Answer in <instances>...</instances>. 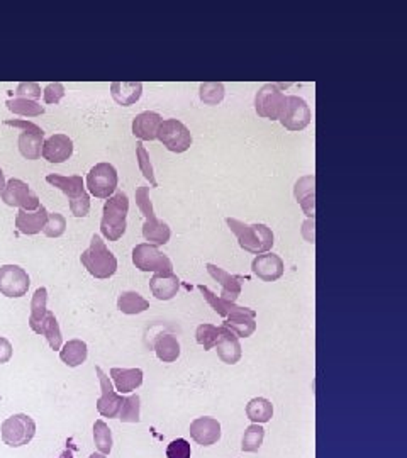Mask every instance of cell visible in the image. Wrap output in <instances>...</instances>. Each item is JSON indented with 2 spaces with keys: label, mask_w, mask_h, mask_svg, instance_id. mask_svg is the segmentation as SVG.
<instances>
[{
  "label": "cell",
  "mask_w": 407,
  "mask_h": 458,
  "mask_svg": "<svg viewBox=\"0 0 407 458\" xmlns=\"http://www.w3.org/2000/svg\"><path fill=\"white\" fill-rule=\"evenodd\" d=\"M190 436L197 445L210 447L221 440V423L215 417H197L190 423Z\"/></svg>",
  "instance_id": "obj_16"
},
{
  "label": "cell",
  "mask_w": 407,
  "mask_h": 458,
  "mask_svg": "<svg viewBox=\"0 0 407 458\" xmlns=\"http://www.w3.org/2000/svg\"><path fill=\"white\" fill-rule=\"evenodd\" d=\"M14 94L17 95V99L36 100V102H38V99L41 97V87L36 82H22L15 88Z\"/></svg>",
  "instance_id": "obj_44"
},
{
  "label": "cell",
  "mask_w": 407,
  "mask_h": 458,
  "mask_svg": "<svg viewBox=\"0 0 407 458\" xmlns=\"http://www.w3.org/2000/svg\"><path fill=\"white\" fill-rule=\"evenodd\" d=\"M206 268L215 282L221 284L222 292L219 297L224 300H229V303H236L238 297L241 296V285H243V282H245V279L239 275H233V273L222 270L221 267H217V265H213V263H207Z\"/></svg>",
  "instance_id": "obj_17"
},
{
  "label": "cell",
  "mask_w": 407,
  "mask_h": 458,
  "mask_svg": "<svg viewBox=\"0 0 407 458\" xmlns=\"http://www.w3.org/2000/svg\"><path fill=\"white\" fill-rule=\"evenodd\" d=\"M3 202L10 207H19L22 211H36L41 204H39V197L31 190L26 182L19 179H10L6 182V187L0 192Z\"/></svg>",
  "instance_id": "obj_12"
},
{
  "label": "cell",
  "mask_w": 407,
  "mask_h": 458,
  "mask_svg": "<svg viewBox=\"0 0 407 458\" xmlns=\"http://www.w3.org/2000/svg\"><path fill=\"white\" fill-rule=\"evenodd\" d=\"M162 116L158 112L145 111L133 119V134L141 141H153L162 124Z\"/></svg>",
  "instance_id": "obj_23"
},
{
  "label": "cell",
  "mask_w": 407,
  "mask_h": 458,
  "mask_svg": "<svg viewBox=\"0 0 407 458\" xmlns=\"http://www.w3.org/2000/svg\"><path fill=\"white\" fill-rule=\"evenodd\" d=\"M89 356V347L82 340H70L65 343V347L59 349V359L66 367L75 368L82 365Z\"/></svg>",
  "instance_id": "obj_30"
},
{
  "label": "cell",
  "mask_w": 407,
  "mask_h": 458,
  "mask_svg": "<svg viewBox=\"0 0 407 458\" xmlns=\"http://www.w3.org/2000/svg\"><path fill=\"white\" fill-rule=\"evenodd\" d=\"M313 114H310V107L302 97L297 95H289L285 102V109L280 116V123L285 130L289 131H302L310 124Z\"/></svg>",
  "instance_id": "obj_14"
},
{
  "label": "cell",
  "mask_w": 407,
  "mask_h": 458,
  "mask_svg": "<svg viewBox=\"0 0 407 458\" xmlns=\"http://www.w3.org/2000/svg\"><path fill=\"white\" fill-rule=\"evenodd\" d=\"M127 212H129V199L122 190L115 192L106 200L102 209L101 231L109 241H117L126 233Z\"/></svg>",
  "instance_id": "obj_2"
},
{
  "label": "cell",
  "mask_w": 407,
  "mask_h": 458,
  "mask_svg": "<svg viewBox=\"0 0 407 458\" xmlns=\"http://www.w3.org/2000/svg\"><path fill=\"white\" fill-rule=\"evenodd\" d=\"M89 458H107V455H102V453H92Z\"/></svg>",
  "instance_id": "obj_48"
},
{
  "label": "cell",
  "mask_w": 407,
  "mask_h": 458,
  "mask_svg": "<svg viewBox=\"0 0 407 458\" xmlns=\"http://www.w3.org/2000/svg\"><path fill=\"white\" fill-rule=\"evenodd\" d=\"M157 139L163 143V146L173 153H185L192 146V134L190 130L178 119H166L159 124Z\"/></svg>",
  "instance_id": "obj_10"
},
{
  "label": "cell",
  "mask_w": 407,
  "mask_h": 458,
  "mask_svg": "<svg viewBox=\"0 0 407 458\" xmlns=\"http://www.w3.org/2000/svg\"><path fill=\"white\" fill-rule=\"evenodd\" d=\"M246 416L255 424L269 423L271 417H273V404L269 399H265V397H255L246 405Z\"/></svg>",
  "instance_id": "obj_33"
},
{
  "label": "cell",
  "mask_w": 407,
  "mask_h": 458,
  "mask_svg": "<svg viewBox=\"0 0 407 458\" xmlns=\"http://www.w3.org/2000/svg\"><path fill=\"white\" fill-rule=\"evenodd\" d=\"M139 408H141V399L138 394L124 397V403L119 411V419L122 423H139Z\"/></svg>",
  "instance_id": "obj_39"
},
{
  "label": "cell",
  "mask_w": 407,
  "mask_h": 458,
  "mask_svg": "<svg viewBox=\"0 0 407 458\" xmlns=\"http://www.w3.org/2000/svg\"><path fill=\"white\" fill-rule=\"evenodd\" d=\"M136 204H138L139 211L145 216V224H143V236L150 244L155 247H163L170 241L171 229L165 221H159L155 214L153 204L150 200V187L141 186L136 190Z\"/></svg>",
  "instance_id": "obj_4"
},
{
  "label": "cell",
  "mask_w": 407,
  "mask_h": 458,
  "mask_svg": "<svg viewBox=\"0 0 407 458\" xmlns=\"http://www.w3.org/2000/svg\"><path fill=\"white\" fill-rule=\"evenodd\" d=\"M110 94L119 106L129 107L141 99L143 83L141 82H114L110 85Z\"/></svg>",
  "instance_id": "obj_27"
},
{
  "label": "cell",
  "mask_w": 407,
  "mask_h": 458,
  "mask_svg": "<svg viewBox=\"0 0 407 458\" xmlns=\"http://www.w3.org/2000/svg\"><path fill=\"white\" fill-rule=\"evenodd\" d=\"M192 450H190V443L183 438H177L169 445L166 448V457L169 458H190Z\"/></svg>",
  "instance_id": "obj_43"
},
{
  "label": "cell",
  "mask_w": 407,
  "mask_h": 458,
  "mask_svg": "<svg viewBox=\"0 0 407 458\" xmlns=\"http://www.w3.org/2000/svg\"><path fill=\"white\" fill-rule=\"evenodd\" d=\"M48 214L50 212H48L45 206H39L36 211H22V209H19L17 216H15V228L22 235H38L46 226Z\"/></svg>",
  "instance_id": "obj_21"
},
{
  "label": "cell",
  "mask_w": 407,
  "mask_h": 458,
  "mask_svg": "<svg viewBox=\"0 0 407 458\" xmlns=\"http://www.w3.org/2000/svg\"><path fill=\"white\" fill-rule=\"evenodd\" d=\"M7 126L19 127L22 130L21 134H19L17 144L19 151L26 160H38L41 156L43 151V143H45V131L38 126V124L31 123V120L26 119H17V120H6Z\"/></svg>",
  "instance_id": "obj_9"
},
{
  "label": "cell",
  "mask_w": 407,
  "mask_h": 458,
  "mask_svg": "<svg viewBox=\"0 0 407 458\" xmlns=\"http://www.w3.org/2000/svg\"><path fill=\"white\" fill-rule=\"evenodd\" d=\"M197 289L202 292L204 299L207 300V304H209L219 316L224 317V319L234 314H241V312L250 311V307H243V305H236V303H229V300L221 299V297L215 296L209 287H206V285H197Z\"/></svg>",
  "instance_id": "obj_28"
},
{
  "label": "cell",
  "mask_w": 407,
  "mask_h": 458,
  "mask_svg": "<svg viewBox=\"0 0 407 458\" xmlns=\"http://www.w3.org/2000/svg\"><path fill=\"white\" fill-rule=\"evenodd\" d=\"M155 353H157L158 360L163 363H173L180 356V343H178L177 336L173 335H162L155 341Z\"/></svg>",
  "instance_id": "obj_31"
},
{
  "label": "cell",
  "mask_w": 407,
  "mask_h": 458,
  "mask_svg": "<svg viewBox=\"0 0 407 458\" xmlns=\"http://www.w3.org/2000/svg\"><path fill=\"white\" fill-rule=\"evenodd\" d=\"M7 109L17 116H24V118H38V116L45 114V107L41 106L36 100H27V99H10L6 102Z\"/></svg>",
  "instance_id": "obj_34"
},
{
  "label": "cell",
  "mask_w": 407,
  "mask_h": 458,
  "mask_svg": "<svg viewBox=\"0 0 407 458\" xmlns=\"http://www.w3.org/2000/svg\"><path fill=\"white\" fill-rule=\"evenodd\" d=\"M143 373L141 368H110V382H114L115 391L122 394L133 392L138 387H141L143 384Z\"/></svg>",
  "instance_id": "obj_24"
},
{
  "label": "cell",
  "mask_w": 407,
  "mask_h": 458,
  "mask_svg": "<svg viewBox=\"0 0 407 458\" xmlns=\"http://www.w3.org/2000/svg\"><path fill=\"white\" fill-rule=\"evenodd\" d=\"M117 170L110 163H97L87 175V187L97 199H109L117 188Z\"/></svg>",
  "instance_id": "obj_11"
},
{
  "label": "cell",
  "mask_w": 407,
  "mask_h": 458,
  "mask_svg": "<svg viewBox=\"0 0 407 458\" xmlns=\"http://www.w3.org/2000/svg\"><path fill=\"white\" fill-rule=\"evenodd\" d=\"M263 438H265V429H263V426L253 423L246 428L245 435H243L241 450L246 453L258 452L263 443Z\"/></svg>",
  "instance_id": "obj_38"
},
{
  "label": "cell",
  "mask_w": 407,
  "mask_h": 458,
  "mask_svg": "<svg viewBox=\"0 0 407 458\" xmlns=\"http://www.w3.org/2000/svg\"><path fill=\"white\" fill-rule=\"evenodd\" d=\"M65 85L59 82L48 83L45 90H43V99L46 104H58L59 100L65 97Z\"/></svg>",
  "instance_id": "obj_45"
},
{
  "label": "cell",
  "mask_w": 407,
  "mask_h": 458,
  "mask_svg": "<svg viewBox=\"0 0 407 458\" xmlns=\"http://www.w3.org/2000/svg\"><path fill=\"white\" fill-rule=\"evenodd\" d=\"M226 94L224 83L221 82H207V83H201L199 87V97L204 104L207 106H217V104L222 102Z\"/></svg>",
  "instance_id": "obj_36"
},
{
  "label": "cell",
  "mask_w": 407,
  "mask_h": 458,
  "mask_svg": "<svg viewBox=\"0 0 407 458\" xmlns=\"http://www.w3.org/2000/svg\"><path fill=\"white\" fill-rule=\"evenodd\" d=\"M12 353H14V349H12L10 341L0 336V365L7 363L12 359Z\"/></svg>",
  "instance_id": "obj_46"
},
{
  "label": "cell",
  "mask_w": 407,
  "mask_h": 458,
  "mask_svg": "<svg viewBox=\"0 0 407 458\" xmlns=\"http://www.w3.org/2000/svg\"><path fill=\"white\" fill-rule=\"evenodd\" d=\"M226 223L238 238L239 247L245 251L253 253V255H262V253H269L273 247V231L266 224H246L234 218H227Z\"/></svg>",
  "instance_id": "obj_1"
},
{
  "label": "cell",
  "mask_w": 407,
  "mask_h": 458,
  "mask_svg": "<svg viewBox=\"0 0 407 458\" xmlns=\"http://www.w3.org/2000/svg\"><path fill=\"white\" fill-rule=\"evenodd\" d=\"M46 182L59 190L70 199V211L75 218H87L90 211V195L83 186V179L80 175L63 176L51 174L46 176Z\"/></svg>",
  "instance_id": "obj_5"
},
{
  "label": "cell",
  "mask_w": 407,
  "mask_h": 458,
  "mask_svg": "<svg viewBox=\"0 0 407 458\" xmlns=\"http://www.w3.org/2000/svg\"><path fill=\"white\" fill-rule=\"evenodd\" d=\"M222 326L229 329L231 333L238 336V338H248L257 331V311L250 309V311L241 312V314H234L224 319Z\"/></svg>",
  "instance_id": "obj_25"
},
{
  "label": "cell",
  "mask_w": 407,
  "mask_h": 458,
  "mask_svg": "<svg viewBox=\"0 0 407 458\" xmlns=\"http://www.w3.org/2000/svg\"><path fill=\"white\" fill-rule=\"evenodd\" d=\"M94 441L97 447L99 453L102 455H109L113 450V433H110L109 426L106 424L103 419H97L94 424Z\"/></svg>",
  "instance_id": "obj_37"
},
{
  "label": "cell",
  "mask_w": 407,
  "mask_h": 458,
  "mask_svg": "<svg viewBox=\"0 0 407 458\" xmlns=\"http://www.w3.org/2000/svg\"><path fill=\"white\" fill-rule=\"evenodd\" d=\"M133 263L138 270L153 272L157 275H173V263L158 247L150 243H141L133 250Z\"/></svg>",
  "instance_id": "obj_7"
},
{
  "label": "cell",
  "mask_w": 407,
  "mask_h": 458,
  "mask_svg": "<svg viewBox=\"0 0 407 458\" xmlns=\"http://www.w3.org/2000/svg\"><path fill=\"white\" fill-rule=\"evenodd\" d=\"M48 311V291L45 287L36 289L33 300H31V314H29V328L33 329L39 321L43 319Z\"/></svg>",
  "instance_id": "obj_35"
},
{
  "label": "cell",
  "mask_w": 407,
  "mask_h": 458,
  "mask_svg": "<svg viewBox=\"0 0 407 458\" xmlns=\"http://www.w3.org/2000/svg\"><path fill=\"white\" fill-rule=\"evenodd\" d=\"M215 349H217V356L227 365H234L241 360V345H239V338L234 333L224 326L219 328V340L215 343Z\"/></svg>",
  "instance_id": "obj_22"
},
{
  "label": "cell",
  "mask_w": 407,
  "mask_h": 458,
  "mask_svg": "<svg viewBox=\"0 0 407 458\" xmlns=\"http://www.w3.org/2000/svg\"><path fill=\"white\" fill-rule=\"evenodd\" d=\"M3 187H6V176H3L2 168H0V192L3 190Z\"/></svg>",
  "instance_id": "obj_47"
},
{
  "label": "cell",
  "mask_w": 407,
  "mask_h": 458,
  "mask_svg": "<svg viewBox=\"0 0 407 458\" xmlns=\"http://www.w3.org/2000/svg\"><path fill=\"white\" fill-rule=\"evenodd\" d=\"M251 270L263 282H275V280H278L283 275L285 265H283L280 256L275 255V253H262V255H257V258L253 260Z\"/></svg>",
  "instance_id": "obj_18"
},
{
  "label": "cell",
  "mask_w": 407,
  "mask_h": 458,
  "mask_svg": "<svg viewBox=\"0 0 407 458\" xmlns=\"http://www.w3.org/2000/svg\"><path fill=\"white\" fill-rule=\"evenodd\" d=\"M31 279L19 265H2L0 267V294L6 297H22L27 294Z\"/></svg>",
  "instance_id": "obj_13"
},
{
  "label": "cell",
  "mask_w": 407,
  "mask_h": 458,
  "mask_svg": "<svg viewBox=\"0 0 407 458\" xmlns=\"http://www.w3.org/2000/svg\"><path fill=\"white\" fill-rule=\"evenodd\" d=\"M34 333L38 335H43L50 345L51 349H62V343H63V336H62V329H59L58 319L55 316L53 311L48 309L45 317L39 321L38 324L33 328Z\"/></svg>",
  "instance_id": "obj_26"
},
{
  "label": "cell",
  "mask_w": 407,
  "mask_h": 458,
  "mask_svg": "<svg viewBox=\"0 0 407 458\" xmlns=\"http://www.w3.org/2000/svg\"><path fill=\"white\" fill-rule=\"evenodd\" d=\"M36 435V423L31 416L22 415H12L3 421L0 426V436L2 441L10 448H19L24 445L31 443Z\"/></svg>",
  "instance_id": "obj_6"
},
{
  "label": "cell",
  "mask_w": 407,
  "mask_h": 458,
  "mask_svg": "<svg viewBox=\"0 0 407 458\" xmlns=\"http://www.w3.org/2000/svg\"><path fill=\"white\" fill-rule=\"evenodd\" d=\"M95 372H97L99 382H101V397L97 401V411L99 415L103 417H109V419H114V417L119 416V411H121L122 403H124V397L114 389L113 382H110L107 373L102 370L101 367H95Z\"/></svg>",
  "instance_id": "obj_15"
},
{
  "label": "cell",
  "mask_w": 407,
  "mask_h": 458,
  "mask_svg": "<svg viewBox=\"0 0 407 458\" xmlns=\"http://www.w3.org/2000/svg\"><path fill=\"white\" fill-rule=\"evenodd\" d=\"M136 158H138V167L141 170L143 176L146 180H150L151 187H158L157 179H155V172H153V165L150 162V155H148L146 148L143 146V143L136 144Z\"/></svg>",
  "instance_id": "obj_40"
},
{
  "label": "cell",
  "mask_w": 407,
  "mask_h": 458,
  "mask_svg": "<svg viewBox=\"0 0 407 458\" xmlns=\"http://www.w3.org/2000/svg\"><path fill=\"white\" fill-rule=\"evenodd\" d=\"M80 262L95 279H110L117 272V258L99 235L92 236L90 247L80 255Z\"/></svg>",
  "instance_id": "obj_3"
},
{
  "label": "cell",
  "mask_w": 407,
  "mask_h": 458,
  "mask_svg": "<svg viewBox=\"0 0 407 458\" xmlns=\"http://www.w3.org/2000/svg\"><path fill=\"white\" fill-rule=\"evenodd\" d=\"M117 309L122 312V314L133 316V314H139V312H145L146 309H150V303H148L141 294H138V292L126 291L119 296Z\"/></svg>",
  "instance_id": "obj_32"
},
{
  "label": "cell",
  "mask_w": 407,
  "mask_h": 458,
  "mask_svg": "<svg viewBox=\"0 0 407 458\" xmlns=\"http://www.w3.org/2000/svg\"><path fill=\"white\" fill-rule=\"evenodd\" d=\"M314 186H316V176L313 174L301 176L294 187L295 199L309 219H314V214H316V188Z\"/></svg>",
  "instance_id": "obj_20"
},
{
  "label": "cell",
  "mask_w": 407,
  "mask_h": 458,
  "mask_svg": "<svg viewBox=\"0 0 407 458\" xmlns=\"http://www.w3.org/2000/svg\"><path fill=\"white\" fill-rule=\"evenodd\" d=\"M150 289L158 300H171L180 289V279L177 275L163 277L155 273L150 280Z\"/></svg>",
  "instance_id": "obj_29"
},
{
  "label": "cell",
  "mask_w": 407,
  "mask_h": 458,
  "mask_svg": "<svg viewBox=\"0 0 407 458\" xmlns=\"http://www.w3.org/2000/svg\"><path fill=\"white\" fill-rule=\"evenodd\" d=\"M290 83L285 85H278V83H265L260 90L255 95V109L260 118L277 120L280 119L283 109H285L287 95L283 94V88L289 87Z\"/></svg>",
  "instance_id": "obj_8"
},
{
  "label": "cell",
  "mask_w": 407,
  "mask_h": 458,
  "mask_svg": "<svg viewBox=\"0 0 407 458\" xmlns=\"http://www.w3.org/2000/svg\"><path fill=\"white\" fill-rule=\"evenodd\" d=\"M195 340L199 345H202L204 349H213L219 340V328L204 323L195 331Z\"/></svg>",
  "instance_id": "obj_41"
},
{
  "label": "cell",
  "mask_w": 407,
  "mask_h": 458,
  "mask_svg": "<svg viewBox=\"0 0 407 458\" xmlns=\"http://www.w3.org/2000/svg\"><path fill=\"white\" fill-rule=\"evenodd\" d=\"M43 158L50 163H63L73 155V141L66 134H53L43 143Z\"/></svg>",
  "instance_id": "obj_19"
},
{
  "label": "cell",
  "mask_w": 407,
  "mask_h": 458,
  "mask_svg": "<svg viewBox=\"0 0 407 458\" xmlns=\"http://www.w3.org/2000/svg\"><path fill=\"white\" fill-rule=\"evenodd\" d=\"M66 231V219L65 216L58 214V212H50L48 214V223L43 233L48 236V238H59V236L65 235Z\"/></svg>",
  "instance_id": "obj_42"
}]
</instances>
